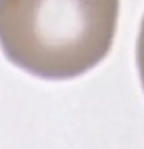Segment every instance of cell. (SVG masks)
<instances>
[{"instance_id": "7a4b0ae2", "label": "cell", "mask_w": 144, "mask_h": 149, "mask_svg": "<svg viewBox=\"0 0 144 149\" xmlns=\"http://www.w3.org/2000/svg\"><path fill=\"white\" fill-rule=\"evenodd\" d=\"M136 67H138V74L139 81H141L143 90H144V16L141 19V25L138 31V39H136Z\"/></svg>"}, {"instance_id": "6da1fadb", "label": "cell", "mask_w": 144, "mask_h": 149, "mask_svg": "<svg viewBox=\"0 0 144 149\" xmlns=\"http://www.w3.org/2000/svg\"><path fill=\"white\" fill-rule=\"evenodd\" d=\"M118 19L119 0H0V50L33 76L73 79L107 58Z\"/></svg>"}]
</instances>
